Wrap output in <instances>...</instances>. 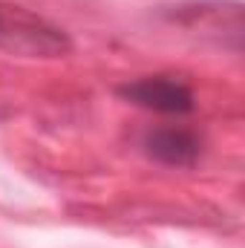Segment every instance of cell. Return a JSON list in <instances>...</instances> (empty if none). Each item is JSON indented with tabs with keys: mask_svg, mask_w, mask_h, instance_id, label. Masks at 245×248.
<instances>
[{
	"mask_svg": "<svg viewBox=\"0 0 245 248\" xmlns=\"http://www.w3.org/2000/svg\"><path fill=\"white\" fill-rule=\"evenodd\" d=\"M202 144L193 133L179 130V127H162L144 136V153L162 165H190L196 162Z\"/></svg>",
	"mask_w": 245,
	"mask_h": 248,
	"instance_id": "3",
	"label": "cell"
},
{
	"mask_svg": "<svg viewBox=\"0 0 245 248\" xmlns=\"http://www.w3.org/2000/svg\"><path fill=\"white\" fill-rule=\"evenodd\" d=\"M0 46L29 55H61L69 49V41L61 29L44 23L41 17H32L23 9L0 6Z\"/></svg>",
	"mask_w": 245,
	"mask_h": 248,
	"instance_id": "1",
	"label": "cell"
},
{
	"mask_svg": "<svg viewBox=\"0 0 245 248\" xmlns=\"http://www.w3.org/2000/svg\"><path fill=\"white\" fill-rule=\"evenodd\" d=\"M124 98H130L133 104L144 107V110H156V113H190L193 110V93L190 87L176 81V78H165V75H150V78H138L133 84H124L122 90Z\"/></svg>",
	"mask_w": 245,
	"mask_h": 248,
	"instance_id": "2",
	"label": "cell"
}]
</instances>
